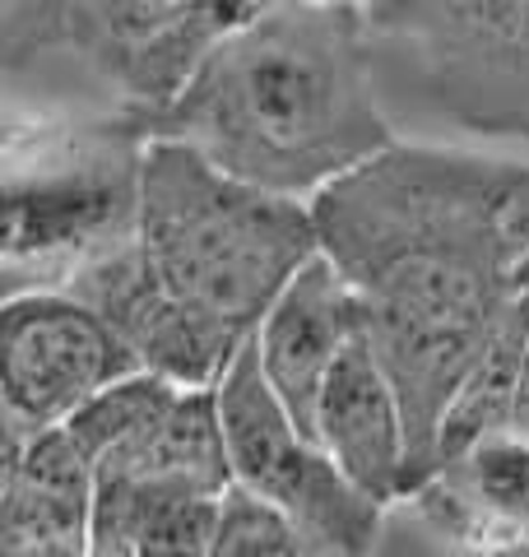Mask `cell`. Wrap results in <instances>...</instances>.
<instances>
[{
	"label": "cell",
	"mask_w": 529,
	"mask_h": 557,
	"mask_svg": "<svg viewBox=\"0 0 529 557\" xmlns=\"http://www.w3.org/2000/svg\"><path fill=\"white\" fill-rule=\"evenodd\" d=\"M372 75L483 139H529V0L362 5Z\"/></svg>",
	"instance_id": "6"
},
{
	"label": "cell",
	"mask_w": 529,
	"mask_h": 557,
	"mask_svg": "<svg viewBox=\"0 0 529 557\" xmlns=\"http://www.w3.org/2000/svg\"><path fill=\"white\" fill-rule=\"evenodd\" d=\"M219 418L233 460V483L246 497L279 511L311 544L340 557H372L381 539L385 507L358 493L330 450L293 423L260 372L256 339L219 381Z\"/></svg>",
	"instance_id": "7"
},
{
	"label": "cell",
	"mask_w": 529,
	"mask_h": 557,
	"mask_svg": "<svg viewBox=\"0 0 529 557\" xmlns=\"http://www.w3.org/2000/svg\"><path fill=\"white\" fill-rule=\"evenodd\" d=\"M510 432L529 442V354H525V372H520V391H516V413H510Z\"/></svg>",
	"instance_id": "20"
},
{
	"label": "cell",
	"mask_w": 529,
	"mask_h": 557,
	"mask_svg": "<svg viewBox=\"0 0 529 557\" xmlns=\"http://www.w3.org/2000/svg\"><path fill=\"white\" fill-rule=\"evenodd\" d=\"M145 372L131 344L70 293H28L0 311V399L5 437L33 442Z\"/></svg>",
	"instance_id": "8"
},
{
	"label": "cell",
	"mask_w": 529,
	"mask_h": 557,
	"mask_svg": "<svg viewBox=\"0 0 529 557\" xmlns=\"http://www.w3.org/2000/svg\"><path fill=\"white\" fill-rule=\"evenodd\" d=\"M256 10V0H10L0 5V65L5 79L51 61L75 65L149 139V126L190 89L209 51Z\"/></svg>",
	"instance_id": "5"
},
{
	"label": "cell",
	"mask_w": 529,
	"mask_h": 557,
	"mask_svg": "<svg viewBox=\"0 0 529 557\" xmlns=\"http://www.w3.org/2000/svg\"><path fill=\"white\" fill-rule=\"evenodd\" d=\"M176 391H182V386H172V381L153 376V372H139L131 381H121V386H112L108 395H98L94 405L79 409L61 432L79 446V456L94 465V474H98V460L108 456L112 446L135 437V432L145 428Z\"/></svg>",
	"instance_id": "17"
},
{
	"label": "cell",
	"mask_w": 529,
	"mask_h": 557,
	"mask_svg": "<svg viewBox=\"0 0 529 557\" xmlns=\"http://www.w3.org/2000/svg\"><path fill=\"white\" fill-rule=\"evenodd\" d=\"M139 247L190 317L256 339L279 293L321 256V233L311 205L264 196L223 177L196 149L153 139L145 153Z\"/></svg>",
	"instance_id": "4"
},
{
	"label": "cell",
	"mask_w": 529,
	"mask_h": 557,
	"mask_svg": "<svg viewBox=\"0 0 529 557\" xmlns=\"http://www.w3.org/2000/svg\"><path fill=\"white\" fill-rule=\"evenodd\" d=\"M223 177L311 205L399 139L372 94L362 5H260L209 51L190 89L149 126Z\"/></svg>",
	"instance_id": "2"
},
{
	"label": "cell",
	"mask_w": 529,
	"mask_h": 557,
	"mask_svg": "<svg viewBox=\"0 0 529 557\" xmlns=\"http://www.w3.org/2000/svg\"><path fill=\"white\" fill-rule=\"evenodd\" d=\"M65 293L75 302L94 307L131 344V354L145 362V372L163 376L182 391H219V381L237 362V354L251 344L190 317L163 288V278L153 274L139 237L116 256L98 260L94 270H84Z\"/></svg>",
	"instance_id": "9"
},
{
	"label": "cell",
	"mask_w": 529,
	"mask_h": 557,
	"mask_svg": "<svg viewBox=\"0 0 529 557\" xmlns=\"http://www.w3.org/2000/svg\"><path fill=\"white\" fill-rule=\"evenodd\" d=\"M506 233L516 242L520 260L529 256V163H520V182L510 190V209H506Z\"/></svg>",
	"instance_id": "19"
},
{
	"label": "cell",
	"mask_w": 529,
	"mask_h": 557,
	"mask_svg": "<svg viewBox=\"0 0 529 557\" xmlns=\"http://www.w3.org/2000/svg\"><path fill=\"white\" fill-rule=\"evenodd\" d=\"M98 474L65 432L5 437L0 557H88Z\"/></svg>",
	"instance_id": "12"
},
{
	"label": "cell",
	"mask_w": 529,
	"mask_h": 557,
	"mask_svg": "<svg viewBox=\"0 0 529 557\" xmlns=\"http://www.w3.org/2000/svg\"><path fill=\"white\" fill-rule=\"evenodd\" d=\"M520 163L395 145L311 200L321 256L348 278L409 432V493L436 474L441 428L520 270L506 233Z\"/></svg>",
	"instance_id": "1"
},
{
	"label": "cell",
	"mask_w": 529,
	"mask_h": 557,
	"mask_svg": "<svg viewBox=\"0 0 529 557\" xmlns=\"http://www.w3.org/2000/svg\"><path fill=\"white\" fill-rule=\"evenodd\" d=\"M358 339H367V317L348 278L316 256L311 265L279 293L270 317L256 330L260 372L293 413V423L316 437V405L334 372V362Z\"/></svg>",
	"instance_id": "10"
},
{
	"label": "cell",
	"mask_w": 529,
	"mask_h": 557,
	"mask_svg": "<svg viewBox=\"0 0 529 557\" xmlns=\"http://www.w3.org/2000/svg\"><path fill=\"white\" fill-rule=\"evenodd\" d=\"M510 557H529V548H520V553H510Z\"/></svg>",
	"instance_id": "21"
},
{
	"label": "cell",
	"mask_w": 529,
	"mask_h": 557,
	"mask_svg": "<svg viewBox=\"0 0 529 557\" xmlns=\"http://www.w3.org/2000/svg\"><path fill=\"white\" fill-rule=\"evenodd\" d=\"M316 442L344 469V479L377 507L409 502V432L404 409L381 372L372 344L358 339L334 362L316 405Z\"/></svg>",
	"instance_id": "11"
},
{
	"label": "cell",
	"mask_w": 529,
	"mask_h": 557,
	"mask_svg": "<svg viewBox=\"0 0 529 557\" xmlns=\"http://www.w3.org/2000/svg\"><path fill=\"white\" fill-rule=\"evenodd\" d=\"M209 557H340L321 544H311L303 530H293L284 516L270 511L264 502L246 497L233 487L223 502V525Z\"/></svg>",
	"instance_id": "18"
},
{
	"label": "cell",
	"mask_w": 529,
	"mask_h": 557,
	"mask_svg": "<svg viewBox=\"0 0 529 557\" xmlns=\"http://www.w3.org/2000/svg\"><path fill=\"white\" fill-rule=\"evenodd\" d=\"M98 479L227 497L237 483L219 418V391H176L135 437L112 446L98 460Z\"/></svg>",
	"instance_id": "13"
},
{
	"label": "cell",
	"mask_w": 529,
	"mask_h": 557,
	"mask_svg": "<svg viewBox=\"0 0 529 557\" xmlns=\"http://www.w3.org/2000/svg\"><path fill=\"white\" fill-rule=\"evenodd\" d=\"M227 497L98 479L88 557H209Z\"/></svg>",
	"instance_id": "14"
},
{
	"label": "cell",
	"mask_w": 529,
	"mask_h": 557,
	"mask_svg": "<svg viewBox=\"0 0 529 557\" xmlns=\"http://www.w3.org/2000/svg\"><path fill=\"white\" fill-rule=\"evenodd\" d=\"M436 474L460 483L469 497H479L488 511L516 520L529 534V442L516 432H492V437L473 442L460 456L441 460Z\"/></svg>",
	"instance_id": "16"
},
{
	"label": "cell",
	"mask_w": 529,
	"mask_h": 557,
	"mask_svg": "<svg viewBox=\"0 0 529 557\" xmlns=\"http://www.w3.org/2000/svg\"><path fill=\"white\" fill-rule=\"evenodd\" d=\"M149 139L121 112L61 102L5 126V302L65 293L139 237Z\"/></svg>",
	"instance_id": "3"
},
{
	"label": "cell",
	"mask_w": 529,
	"mask_h": 557,
	"mask_svg": "<svg viewBox=\"0 0 529 557\" xmlns=\"http://www.w3.org/2000/svg\"><path fill=\"white\" fill-rule=\"evenodd\" d=\"M525 354H529V256L520 260L516 284H510V298L502 307V321H497V330H492L483 358L473 362L460 399H455L451 413H446L436 469H441V460L460 456V450H469L473 442H483V437H492V432L510 428L520 372H525Z\"/></svg>",
	"instance_id": "15"
}]
</instances>
